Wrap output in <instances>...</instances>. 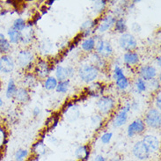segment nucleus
Instances as JSON below:
<instances>
[{
	"label": "nucleus",
	"instance_id": "14",
	"mask_svg": "<svg viewBox=\"0 0 161 161\" xmlns=\"http://www.w3.org/2000/svg\"><path fill=\"white\" fill-rule=\"evenodd\" d=\"M116 21V18L114 17L113 15H107L105 16L98 26V31L100 33H105L110 28H112L114 26V23Z\"/></svg>",
	"mask_w": 161,
	"mask_h": 161
},
{
	"label": "nucleus",
	"instance_id": "4",
	"mask_svg": "<svg viewBox=\"0 0 161 161\" xmlns=\"http://www.w3.org/2000/svg\"><path fill=\"white\" fill-rule=\"evenodd\" d=\"M15 59L10 55L0 56V72L4 74H10L15 70Z\"/></svg>",
	"mask_w": 161,
	"mask_h": 161
},
{
	"label": "nucleus",
	"instance_id": "46",
	"mask_svg": "<svg viewBox=\"0 0 161 161\" xmlns=\"http://www.w3.org/2000/svg\"><path fill=\"white\" fill-rule=\"evenodd\" d=\"M157 63L158 66H160V57H158L157 58Z\"/></svg>",
	"mask_w": 161,
	"mask_h": 161
},
{
	"label": "nucleus",
	"instance_id": "39",
	"mask_svg": "<svg viewBox=\"0 0 161 161\" xmlns=\"http://www.w3.org/2000/svg\"><path fill=\"white\" fill-rule=\"evenodd\" d=\"M150 86H154L153 87V90L154 89H158V88H159V83L158 82V80H156V79H153V80H151Z\"/></svg>",
	"mask_w": 161,
	"mask_h": 161
},
{
	"label": "nucleus",
	"instance_id": "44",
	"mask_svg": "<svg viewBox=\"0 0 161 161\" xmlns=\"http://www.w3.org/2000/svg\"><path fill=\"white\" fill-rule=\"evenodd\" d=\"M109 161H121V158H120L119 157H116V156H115V157L112 158H111Z\"/></svg>",
	"mask_w": 161,
	"mask_h": 161
},
{
	"label": "nucleus",
	"instance_id": "12",
	"mask_svg": "<svg viewBox=\"0 0 161 161\" xmlns=\"http://www.w3.org/2000/svg\"><path fill=\"white\" fill-rule=\"evenodd\" d=\"M144 142V144L146 145V147L148 148L149 152L151 153H157L159 150L160 147V144L159 141L158 139L155 136L153 135H146L144 136V138L142 140Z\"/></svg>",
	"mask_w": 161,
	"mask_h": 161
},
{
	"label": "nucleus",
	"instance_id": "13",
	"mask_svg": "<svg viewBox=\"0 0 161 161\" xmlns=\"http://www.w3.org/2000/svg\"><path fill=\"white\" fill-rule=\"evenodd\" d=\"M139 74L141 76L140 79L146 81H151L155 79L157 76V70L154 66L152 65H145L141 67L139 70Z\"/></svg>",
	"mask_w": 161,
	"mask_h": 161
},
{
	"label": "nucleus",
	"instance_id": "26",
	"mask_svg": "<svg viewBox=\"0 0 161 161\" xmlns=\"http://www.w3.org/2000/svg\"><path fill=\"white\" fill-rule=\"evenodd\" d=\"M114 27H115V31H117L119 33L124 34L125 31L127 30V25L126 21L123 18H120L116 19V21L114 23Z\"/></svg>",
	"mask_w": 161,
	"mask_h": 161
},
{
	"label": "nucleus",
	"instance_id": "10",
	"mask_svg": "<svg viewBox=\"0 0 161 161\" xmlns=\"http://www.w3.org/2000/svg\"><path fill=\"white\" fill-rule=\"evenodd\" d=\"M145 130V123L141 119H136L128 127L127 134L129 137H133L136 134H141Z\"/></svg>",
	"mask_w": 161,
	"mask_h": 161
},
{
	"label": "nucleus",
	"instance_id": "25",
	"mask_svg": "<svg viewBox=\"0 0 161 161\" xmlns=\"http://www.w3.org/2000/svg\"><path fill=\"white\" fill-rule=\"evenodd\" d=\"M13 28L19 32H22L26 27V23L25 19H23L22 18H17L13 23Z\"/></svg>",
	"mask_w": 161,
	"mask_h": 161
},
{
	"label": "nucleus",
	"instance_id": "47",
	"mask_svg": "<svg viewBox=\"0 0 161 161\" xmlns=\"http://www.w3.org/2000/svg\"><path fill=\"white\" fill-rule=\"evenodd\" d=\"M0 90H1V82H0Z\"/></svg>",
	"mask_w": 161,
	"mask_h": 161
},
{
	"label": "nucleus",
	"instance_id": "17",
	"mask_svg": "<svg viewBox=\"0 0 161 161\" xmlns=\"http://www.w3.org/2000/svg\"><path fill=\"white\" fill-rule=\"evenodd\" d=\"M12 50V44L5 35L0 33V55H8Z\"/></svg>",
	"mask_w": 161,
	"mask_h": 161
},
{
	"label": "nucleus",
	"instance_id": "36",
	"mask_svg": "<svg viewBox=\"0 0 161 161\" xmlns=\"http://www.w3.org/2000/svg\"><path fill=\"white\" fill-rule=\"evenodd\" d=\"M95 25V21L92 20H86L82 24L81 26V30L82 32H91V29Z\"/></svg>",
	"mask_w": 161,
	"mask_h": 161
},
{
	"label": "nucleus",
	"instance_id": "29",
	"mask_svg": "<svg viewBox=\"0 0 161 161\" xmlns=\"http://www.w3.org/2000/svg\"><path fill=\"white\" fill-rule=\"evenodd\" d=\"M69 86H70V80L67 79V80H64V81H61L57 84V86L56 88L57 92H60V93H64L68 91L69 89Z\"/></svg>",
	"mask_w": 161,
	"mask_h": 161
},
{
	"label": "nucleus",
	"instance_id": "41",
	"mask_svg": "<svg viewBox=\"0 0 161 161\" xmlns=\"http://www.w3.org/2000/svg\"><path fill=\"white\" fill-rule=\"evenodd\" d=\"M156 106H157V108H158V110L160 109L161 108V97L160 94H158L156 97Z\"/></svg>",
	"mask_w": 161,
	"mask_h": 161
},
{
	"label": "nucleus",
	"instance_id": "8",
	"mask_svg": "<svg viewBox=\"0 0 161 161\" xmlns=\"http://www.w3.org/2000/svg\"><path fill=\"white\" fill-rule=\"evenodd\" d=\"M97 54L101 57H108L113 54V47L108 41L99 40L95 44Z\"/></svg>",
	"mask_w": 161,
	"mask_h": 161
},
{
	"label": "nucleus",
	"instance_id": "21",
	"mask_svg": "<svg viewBox=\"0 0 161 161\" xmlns=\"http://www.w3.org/2000/svg\"><path fill=\"white\" fill-rule=\"evenodd\" d=\"M123 60L128 65H135L139 62V55L136 52H127L123 56Z\"/></svg>",
	"mask_w": 161,
	"mask_h": 161
},
{
	"label": "nucleus",
	"instance_id": "37",
	"mask_svg": "<svg viewBox=\"0 0 161 161\" xmlns=\"http://www.w3.org/2000/svg\"><path fill=\"white\" fill-rule=\"evenodd\" d=\"M124 76L125 75H124V72H123V70H122V68L120 66L115 65L114 70V80L121 79V78L124 77Z\"/></svg>",
	"mask_w": 161,
	"mask_h": 161
},
{
	"label": "nucleus",
	"instance_id": "30",
	"mask_svg": "<svg viewBox=\"0 0 161 161\" xmlns=\"http://www.w3.org/2000/svg\"><path fill=\"white\" fill-rule=\"evenodd\" d=\"M7 131L5 128L0 125V150L7 143Z\"/></svg>",
	"mask_w": 161,
	"mask_h": 161
},
{
	"label": "nucleus",
	"instance_id": "38",
	"mask_svg": "<svg viewBox=\"0 0 161 161\" xmlns=\"http://www.w3.org/2000/svg\"><path fill=\"white\" fill-rule=\"evenodd\" d=\"M112 136H113V133L112 132H107V133H105V134L101 136L100 140H101L102 144H109V142L112 139Z\"/></svg>",
	"mask_w": 161,
	"mask_h": 161
},
{
	"label": "nucleus",
	"instance_id": "7",
	"mask_svg": "<svg viewBox=\"0 0 161 161\" xmlns=\"http://www.w3.org/2000/svg\"><path fill=\"white\" fill-rule=\"evenodd\" d=\"M114 104H115V102L112 97L103 96L99 100L97 106H98V108H99L100 114H108L113 110L114 108Z\"/></svg>",
	"mask_w": 161,
	"mask_h": 161
},
{
	"label": "nucleus",
	"instance_id": "35",
	"mask_svg": "<svg viewBox=\"0 0 161 161\" xmlns=\"http://www.w3.org/2000/svg\"><path fill=\"white\" fill-rule=\"evenodd\" d=\"M136 87L137 91L139 92H143L146 91V89H147L146 83L142 79H136Z\"/></svg>",
	"mask_w": 161,
	"mask_h": 161
},
{
	"label": "nucleus",
	"instance_id": "34",
	"mask_svg": "<svg viewBox=\"0 0 161 161\" xmlns=\"http://www.w3.org/2000/svg\"><path fill=\"white\" fill-rule=\"evenodd\" d=\"M107 4V1H96L93 3V9L97 13H101L104 11Z\"/></svg>",
	"mask_w": 161,
	"mask_h": 161
},
{
	"label": "nucleus",
	"instance_id": "9",
	"mask_svg": "<svg viewBox=\"0 0 161 161\" xmlns=\"http://www.w3.org/2000/svg\"><path fill=\"white\" fill-rule=\"evenodd\" d=\"M130 111V105L128 104L125 107H123L118 114L115 115V117L113 120V126L114 128L122 127L126 123L128 120V114Z\"/></svg>",
	"mask_w": 161,
	"mask_h": 161
},
{
	"label": "nucleus",
	"instance_id": "18",
	"mask_svg": "<svg viewBox=\"0 0 161 161\" xmlns=\"http://www.w3.org/2000/svg\"><path fill=\"white\" fill-rule=\"evenodd\" d=\"M7 36H8L7 39L9 40L10 43L12 45L13 44L17 45L21 42V32L15 30L12 26L7 30Z\"/></svg>",
	"mask_w": 161,
	"mask_h": 161
},
{
	"label": "nucleus",
	"instance_id": "22",
	"mask_svg": "<svg viewBox=\"0 0 161 161\" xmlns=\"http://www.w3.org/2000/svg\"><path fill=\"white\" fill-rule=\"evenodd\" d=\"M33 29L31 28V26H26V28L21 32V42L22 43H28L30 42L33 39Z\"/></svg>",
	"mask_w": 161,
	"mask_h": 161
},
{
	"label": "nucleus",
	"instance_id": "2",
	"mask_svg": "<svg viewBox=\"0 0 161 161\" xmlns=\"http://www.w3.org/2000/svg\"><path fill=\"white\" fill-rule=\"evenodd\" d=\"M35 60V55L29 49H22L18 53L15 63L19 68L27 69L29 68Z\"/></svg>",
	"mask_w": 161,
	"mask_h": 161
},
{
	"label": "nucleus",
	"instance_id": "32",
	"mask_svg": "<svg viewBox=\"0 0 161 161\" xmlns=\"http://www.w3.org/2000/svg\"><path fill=\"white\" fill-rule=\"evenodd\" d=\"M24 85L28 87H34L36 84V79L33 74H26L24 78Z\"/></svg>",
	"mask_w": 161,
	"mask_h": 161
},
{
	"label": "nucleus",
	"instance_id": "45",
	"mask_svg": "<svg viewBox=\"0 0 161 161\" xmlns=\"http://www.w3.org/2000/svg\"><path fill=\"white\" fill-rule=\"evenodd\" d=\"M4 100H3V99H2V97L0 96V108H2L3 106H4Z\"/></svg>",
	"mask_w": 161,
	"mask_h": 161
},
{
	"label": "nucleus",
	"instance_id": "19",
	"mask_svg": "<svg viewBox=\"0 0 161 161\" xmlns=\"http://www.w3.org/2000/svg\"><path fill=\"white\" fill-rule=\"evenodd\" d=\"M90 155L89 147L86 145H81L75 151V157L80 161H86Z\"/></svg>",
	"mask_w": 161,
	"mask_h": 161
},
{
	"label": "nucleus",
	"instance_id": "6",
	"mask_svg": "<svg viewBox=\"0 0 161 161\" xmlns=\"http://www.w3.org/2000/svg\"><path fill=\"white\" fill-rule=\"evenodd\" d=\"M132 153L133 155L139 160H146L151 156V153L149 152L148 148L143 141H138L134 144Z\"/></svg>",
	"mask_w": 161,
	"mask_h": 161
},
{
	"label": "nucleus",
	"instance_id": "28",
	"mask_svg": "<svg viewBox=\"0 0 161 161\" xmlns=\"http://www.w3.org/2000/svg\"><path fill=\"white\" fill-rule=\"evenodd\" d=\"M28 156V151L26 149H19L14 154L15 161H25Z\"/></svg>",
	"mask_w": 161,
	"mask_h": 161
},
{
	"label": "nucleus",
	"instance_id": "16",
	"mask_svg": "<svg viewBox=\"0 0 161 161\" xmlns=\"http://www.w3.org/2000/svg\"><path fill=\"white\" fill-rule=\"evenodd\" d=\"M14 100H16L18 103H20V104H24V103L28 102L30 100V95H29L28 90L26 87L18 88L17 92H16L15 97H14Z\"/></svg>",
	"mask_w": 161,
	"mask_h": 161
},
{
	"label": "nucleus",
	"instance_id": "24",
	"mask_svg": "<svg viewBox=\"0 0 161 161\" xmlns=\"http://www.w3.org/2000/svg\"><path fill=\"white\" fill-rule=\"evenodd\" d=\"M57 84H58L57 79L55 77L50 76V77H48L46 79V80H45V82H44V88L46 90H48V91H52V90L57 88Z\"/></svg>",
	"mask_w": 161,
	"mask_h": 161
},
{
	"label": "nucleus",
	"instance_id": "31",
	"mask_svg": "<svg viewBox=\"0 0 161 161\" xmlns=\"http://www.w3.org/2000/svg\"><path fill=\"white\" fill-rule=\"evenodd\" d=\"M115 83H116V86H117L118 88L121 89V90H125L130 86V81L126 78V76L122 77L121 79H116Z\"/></svg>",
	"mask_w": 161,
	"mask_h": 161
},
{
	"label": "nucleus",
	"instance_id": "40",
	"mask_svg": "<svg viewBox=\"0 0 161 161\" xmlns=\"http://www.w3.org/2000/svg\"><path fill=\"white\" fill-rule=\"evenodd\" d=\"M132 30L136 32V33H139L140 31H141V26H139V24L133 23V25H132Z\"/></svg>",
	"mask_w": 161,
	"mask_h": 161
},
{
	"label": "nucleus",
	"instance_id": "15",
	"mask_svg": "<svg viewBox=\"0 0 161 161\" xmlns=\"http://www.w3.org/2000/svg\"><path fill=\"white\" fill-rule=\"evenodd\" d=\"M50 72V67L46 61L39 60L37 63V65L35 67V73L40 77L41 79H44L48 77V75Z\"/></svg>",
	"mask_w": 161,
	"mask_h": 161
},
{
	"label": "nucleus",
	"instance_id": "43",
	"mask_svg": "<svg viewBox=\"0 0 161 161\" xmlns=\"http://www.w3.org/2000/svg\"><path fill=\"white\" fill-rule=\"evenodd\" d=\"M94 161H107V160H106V158H105L102 155H98V156H96V158H94Z\"/></svg>",
	"mask_w": 161,
	"mask_h": 161
},
{
	"label": "nucleus",
	"instance_id": "33",
	"mask_svg": "<svg viewBox=\"0 0 161 161\" xmlns=\"http://www.w3.org/2000/svg\"><path fill=\"white\" fill-rule=\"evenodd\" d=\"M34 151L37 154V156H42L46 153V148H45V145L40 142L34 146Z\"/></svg>",
	"mask_w": 161,
	"mask_h": 161
},
{
	"label": "nucleus",
	"instance_id": "27",
	"mask_svg": "<svg viewBox=\"0 0 161 161\" xmlns=\"http://www.w3.org/2000/svg\"><path fill=\"white\" fill-rule=\"evenodd\" d=\"M103 87L100 83H95L89 87V93L92 96H99L102 93Z\"/></svg>",
	"mask_w": 161,
	"mask_h": 161
},
{
	"label": "nucleus",
	"instance_id": "1",
	"mask_svg": "<svg viewBox=\"0 0 161 161\" xmlns=\"http://www.w3.org/2000/svg\"><path fill=\"white\" fill-rule=\"evenodd\" d=\"M79 75L83 81L86 83L92 82L99 75V69L93 64H83L79 67Z\"/></svg>",
	"mask_w": 161,
	"mask_h": 161
},
{
	"label": "nucleus",
	"instance_id": "11",
	"mask_svg": "<svg viewBox=\"0 0 161 161\" xmlns=\"http://www.w3.org/2000/svg\"><path fill=\"white\" fill-rule=\"evenodd\" d=\"M75 73V70L73 67L71 66H66V67H63L61 65H58L56 69V79L57 80L61 81H64L69 79L71 77H73Z\"/></svg>",
	"mask_w": 161,
	"mask_h": 161
},
{
	"label": "nucleus",
	"instance_id": "42",
	"mask_svg": "<svg viewBox=\"0 0 161 161\" xmlns=\"http://www.w3.org/2000/svg\"><path fill=\"white\" fill-rule=\"evenodd\" d=\"M40 113H41V108H38V107H35V108H34V110H33V114H34V116H38L40 114Z\"/></svg>",
	"mask_w": 161,
	"mask_h": 161
},
{
	"label": "nucleus",
	"instance_id": "48",
	"mask_svg": "<svg viewBox=\"0 0 161 161\" xmlns=\"http://www.w3.org/2000/svg\"><path fill=\"white\" fill-rule=\"evenodd\" d=\"M0 56H1V55H0Z\"/></svg>",
	"mask_w": 161,
	"mask_h": 161
},
{
	"label": "nucleus",
	"instance_id": "23",
	"mask_svg": "<svg viewBox=\"0 0 161 161\" xmlns=\"http://www.w3.org/2000/svg\"><path fill=\"white\" fill-rule=\"evenodd\" d=\"M95 39L92 37H89L83 42L81 47H82L83 50H85L86 52H91L95 48Z\"/></svg>",
	"mask_w": 161,
	"mask_h": 161
},
{
	"label": "nucleus",
	"instance_id": "3",
	"mask_svg": "<svg viewBox=\"0 0 161 161\" xmlns=\"http://www.w3.org/2000/svg\"><path fill=\"white\" fill-rule=\"evenodd\" d=\"M119 45L122 49L126 50L128 52H130L136 48L137 42H136L134 35L129 34V33H124L121 35V37L119 39Z\"/></svg>",
	"mask_w": 161,
	"mask_h": 161
},
{
	"label": "nucleus",
	"instance_id": "5",
	"mask_svg": "<svg viewBox=\"0 0 161 161\" xmlns=\"http://www.w3.org/2000/svg\"><path fill=\"white\" fill-rule=\"evenodd\" d=\"M145 123L151 128L159 129L161 126V114L158 109L152 108L145 115Z\"/></svg>",
	"mask_w": 161,
	"mask_h": 161
},
{
	"label": "nucleus",
	"instance_id": "20",
	"mask_svg": "<svg viewBox=\"0 0 161 161\" xmlns=\"http://www.w3.org/2000/svg\"><path fill=\"white\" fill-rule=\"evenodd\" d=\"M18 86L16 83L13 79H9L7 86H6V90H5V97L7 99H14L15 94L17 92Z\"/></svg>",
	"mask_w": 161,
	"mask_h": 161
}]
</instances>
